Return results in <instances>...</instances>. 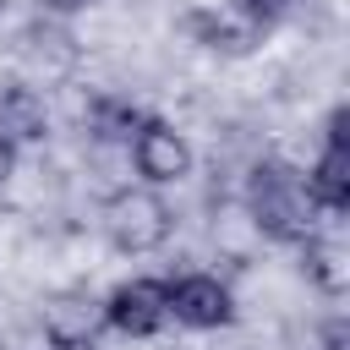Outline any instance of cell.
I'll return each instance as SVG.
<instances>
[{
    "label": "cell",
    "instance_id": "5",
    "mask_svg": "<svg viewBox=\"0 0 350 350\" xmlns=\"http://www.w3.org/2000/svg\"><path fill=\"white\" fill-rule=\"evenodd\" d=\"M126 153H131V164H137V175H142V186H175V180H186V175H191V164H197V153H191L186 131H180V126H170L164 115H142V126L131 131Z\"/></svg>",
    "mask_w": 350,
    "mask_h": 350
},
{
    "label": "cell",
    "instance_id": "12",
    "mask_svg": "<svg viewBox=\"0 0 350 350\" xmlns=\"http://www.w3.org/2000/svg\"><path fill=\"white\" fill-rule=\"evenodd\" d=\"M224 11H230L241 27H252V33L262 38L268 27H279L284 16H295V11H301V0H224Z\"/></svg>",
    "mask_w": 350,
    "mask_h": 350
},
{
    "label": "cell",
    "instance_id": "9",
    "mask_svg": "<svg viewBox=\"0 0 350 350\" xmlns=\"http://www.w3.org/2000/svg\"><path fill=\"white\" fill-rule=\"evenodd\" d=\"M142 115H148V109H142V104H131V98H115V93H93L82 120H88V131H93L98 142H120V148H126V142H131V131L142 126Z\"/></svg>",
    "mask_w": 350,
    "mask_h": 350
},
{
    "label": "cell",
    "instance_id": "15",
    "mask_svg": "<svg viewBox=\"0 0 350 350\" xmlns=\"http://www.w3.org/2000/svg\"><path fill=\"white\" fill-rule=\"evenodd\" d=\"M16 159H22V153H16V148H11L5 137H0V186H5L11 175H16Z\"/></svg>",
    "mask_w": 350,
    "mask_h": 350
},
{
    "label": "cell",
    "instance_id": "6",
    "mask_svg": "<svg viewBox=\"0 0 350 350\" xmlns=\"http://www.w3.org/2000/svg\"><path fill=\"white\" fill-rule=\"evenodd\" d=\"M170 284V323L191 334H219L235 323V290L219 273H175Z\"/></svg>",
    "mask_w": 350,
    "mask_h": 350
},
{
    "label": "cell",
    "instance_id": "4",
    "mask_svg": "<svg viewBox=\"0 0 350 350\" xmlns=\"http://www.w3.org/2000/svg\"><path fill=\"white\" fill-rule=\"evenodd\" d=\"M306 175V191L323 213H350V104H334L328 120H323V148L312 159Z\"/></svg>",
    "mask_w": 350,
    "mask_h": 350
},
{
    "label": "cell",
    "instance_id": "13",
    "mask_svg": "<svg viewBox=\"0 0 350 350\" xmlns=\"http://www.w3.org/2000/svg\"><path fill=\"white\" fill-rule=\"evenodd\" d=\"M317 350H350V323L345 317H328L323 323V345Z\"/></svg>",
    "mask_w": 350,
    "mask_h": 350
},
{
    "label": "cell",
    "instance_id": "16",
    "mask_svg": "<svg viewBox=\"0 0 350 350\" xmlns=\"http://www.w3.org/2000/svg\"><path fill=\"white\" fill-rule=\"evenodd\" d=\"M49 350H98V339H93V334H82V339H55Z\"/></svg>",
    "mask_w": 350,
    "mask_h": 350
},
{
    "label": "cell",
    "instance_id": "10",
    "mask_svg": "<svg viewBox=\"0 0 350 350\" xmlns=\"http://www.w3.org/2000/svg\"><path fill=\"white\" fill-rule=\"evenodd\" d=\"M295 252H301V273H312V284H317L323 295H345V268H339V252H334L323 235L301 241Z\"/></svg>",
    "mask_w": 350,
    "mask_h": 350
},
{
    "label": "cell",
    "instance_id": "3",
    "mask_svg": "<svg viewBox=\"0 0 350 350\" xmlns=\"http://www.w3.org/2000/svg\"><path fill=\"white\" fill-rule=\"evenodd\" d=\"M98 323L120 339H153L170 328V284L159 273H137L120 279L104 301H98Z\"/></svg>",
    "mask_w": 350,
    "mask_h": 350
},
{
    "label": "cell",
    "instance_id": "11",
    "mask_svg": "<svg viewBox=\"0 0 350 350\" xmlns=\"http://www.w3.org/2000/svg\"><path fill=\"white\" fill-rule=\"evenodd\" d=\"M22 55H27V60H38V66H44V77H55L49 55H60V66H66V71L77 66V44H71V33H66V27H49V22L22 33Z\"/></svg>",
    "mask_w": 350,
    "mask_h": 350
},
{
    "label": "cell",
    "instance_id": "7",
    "mask_svg": "<svg viewBox=\"0 0 350 350\" xmlns=\"http://www.w3.org/2000/svg\"><path fill=\"white\" fill-rule=\"evenodd\" d=\"M0 137L16 153L49 137V104L33 82H0Z\"/></svg>",
    "mask_w": 350,
    "mask_h": 350
},
{
    "label": "cell",
    "instance_id": "2",
    "mask_svg": "<svg viewBox=\"0 0 350 350\" xmlns=\"http://www.w3.org/2000/svg\"><path fill=\"white\" fill-rule=\"evenodd\" d=\"M170 230H175V208L159 197V186H126L104 202V235L126 257L159 252L170 241Z\"/></svg>",
    "mask_w": 350,
    "mask_h": 350
},
{
    "label": "cell",
    "instance_id": "14",
    "mask_svg": "<svg viewBox=\"0 0 350 350\" xmlns=\"http://www.w3.org/2000/svg\"><path fill=\"white\" fill-rule=\"evenodd\" d=\"M44 16H77V11H88V5H98V0H33Z\"/></svg>",
    "mask_w": 350,
    "mask_h": 350
},
{
    "label": "cell",
    "instance_id": "8",
    "mask_svg": "<svg viewBox=\"0 0 350 350\" xmlns=\"http://www.w3.org/2000/svg\"><path fill=\"white\" fill-rule=\"evenodd\" d=\"M202 49H213V55H246L252 44H257V33L252 27H241L230 11H186V22H180Z\"/></svg>",
    "mask_w": 350,
    "mask_h": 350
},
{
    "label": "cell",
    "instance_id": "1",
    "mask_svg": "<svg viewBox=\"0 0 350 350\" xmlns=\"http://www.w3.org/2000/svg\"><path fill=\"white\" fill-rule=\"evenodd\" d=\"M241 208H246V219L257 224L262 241L290 246V252H295L301 241H312V235H317V219H323V208H317L312 191H306V175H301L290 159H257V164L246 170Z\"/></svg>",
    "mask_w": 350,
    "mask_h": 350
}]
</instances>
